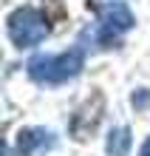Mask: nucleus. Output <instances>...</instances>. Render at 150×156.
<instances>
[{
    "label": "nucleus",
    "mask_w": 150,
    "mask_h": 156,
    "mask_svg": "<svg viewBox=\"0 0 150 156\" xmlns=\"http://www.w3.org/2000/svg\"><path fill=\"white\" fill-rule=\"evenodd\" d=\"M85 66L82 48H71L62 54H37L29 60V77L43 85H60L65 80H74Z\"/></svg>",
    "instance_id": "f257e3e1"
},
{
    "label": "nucleus",
    "mask_w": 150,
    "mask_h": 156,
    "mask_svg": "<svg viewBox=\"0 0 150 156\" xmlns=\"http://www.w3.org/2000/svg\"><path fill=\"white\" fill-rule=\"evenodd\" d=\"M9 37L17 48H34L48 37V20L40 9L23 6L9 14Z\"/></svg>",
    "instance_id": "f03ea898"
},
{
    "label": "nucleus",
    "mask_w": 150,
    "mask_h": 156,
    "mask_svg": "<svg viewBox=\"0 0 150 156\" xmlns=\"http://www.w3.org/2000/svg\"><path fill=\"white\" fill-rule=\"evenodd\" d=\"M133 12L127 9V3H122V0H113V3L102 6L99 9V31L96 37L102 45H110L119 40V34H125L127 29H133Z\"/></svg>",
    "instance_id": "7ed1b4c3"
},
{
    "label": "nucleus",
    "mask_w": 150,
    "mask_h": 156,
    "mask_svg": "<svg viewBox=\"0 0 150 156\" xmlns=\"http://www.w3.org/2000/svg\"><path fill=\"white\" fill-rule=\"evenodd\" d=\"M48 148H54V133L45 128H26L17 133V151L23 156H37Z\"/></svg>",
    "instance_id": "20e7f679"
},
{
    "label": "nucleus",
    "mask_w": 150,
    "mask_h": 156,
    "mask_svg": "<svg viewBox=\"0 0 150 156\" xmlns=\"http://www.w3.org/2000/svg\"><path fill=\"white\" fill-rule=\"evenodd\" d=\"M108 153L110 156H127L130 151V131L127 128H113V131L108 133Z\"/></svg>",
    "instance_id": "39448f33"
},
{
    "label": "nucleus",
    "mask_w": 150,
    "mask_h": 156,
    "mask_svg": "<svg viewBox=\"0 0 150 156\" xmlns=\"http://www.w3.org/2000/svg\"><path fill=\"white\" fill-rule=\"evenodd\" d=\"M150 102V94H147V91H139V94H133V105L136 108H145Z\"/></svg>",
    "instance_id": "423d86ee"
},
{
    "label": "nucleus",
    "mask_w": 150,
    "mask_h": 156,
    "mask_svg": "<svg viewBox=\"0 0 150 156\" xmlns=\"http://www.w3.org/2000/svg\"><path fill=\"white\" fill-rule=\"evenodd\" d=\"M139 156H150V136L145 139V145H142V151H139Z\"/></svg>",
    "instance_id": "0eeeda50"
}]
</instances>
